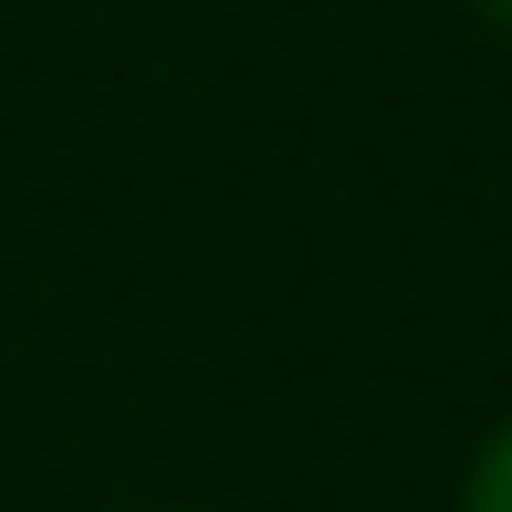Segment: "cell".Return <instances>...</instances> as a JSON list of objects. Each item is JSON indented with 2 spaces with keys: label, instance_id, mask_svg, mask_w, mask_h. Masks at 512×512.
<instances>
[{
  "label": "cell",
  "instance_id": "cell-1",
  "mask_svg": "<svg viewBox=\"0 0 512 512\" xmlns=\"http://www.w3.org/2000/svg\"><path fill=\"white\" fill-rule=\"evenodd\" d=\"M460 512H512V418L492 429V450L471 460V502H460Z\"/></svg>",
  "mask_w": 512,
  "mask_h": 512
},
{
  "label": "cell",
  "instance_id": "cell-2",
  "mask_svg": "<svg viewBox=\"0 0 512 512\" xmlns=\"http://www.w3.org/2000/svg\"><path fill=\"white\" fill-rule=\"evenodd\" d=\"M481 11H492V21H502V32H512V0H481Z\"/></svg>",
  "mask_w": 512,
  "mask_h": 512
}]
</instances>
